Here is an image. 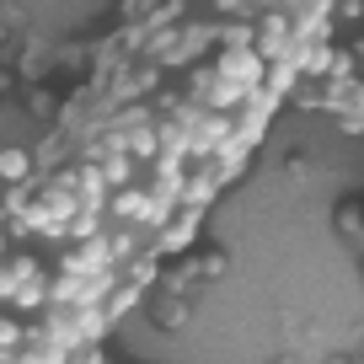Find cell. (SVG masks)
Instances as JSON below:
<instances>
[{
  "mask_svg": "<svg viewBox=\"0 0 364 364\" xmlns=\"http://www.w3.org/2000/svg\"><path fill=\"white\" fill-rule=\"evenodd\" d=\"M215 70L225 80H247V86H252V80L262 75V54H252V48H225V54L215 59Z\"/></svg>",
  "mask_w": 364,
  "mask_h": 364,
  "instance_id": "cell-1",
  "label": "cell"
},
{
  "mask_svg": "<svg viewBox=\"0 0 364 364\" xmlns=\"http://www.w3.org/2000/svg\"><path fill=\"white\" fill-rule=\"evenodd\" d=\"M27 177H33V150L6 145V150H0V182H6V188H22Z\"/></svg>",
  "mask_w": 364,
  "mask_h": 364,
  "instance_id": "cell-2",
  "label": "cell"
},
{
  "mask_svg": "<svg viewBox=\"0 0 364 364\" xmlns=\"http://www.w3.org/2000/svg\"><path fill=\"white\" fill-rule=\"evenodd\" d=\"M150 321H156L161 332H177L182 321H188V300H177V295H150Z\"/></svg>",
  "mask_w": 364,
  "mask_h": 364,
  "instance_id": "cell-3",
  "label": "cell"
},
{
  "mask_svg": "<svg viewBox=\"0 0 364 364\" xmlns=\"http://www.w3.org/2000/svg\"><path fill=\"white\" fill-rule=\"evenodd\" d=\"M284 33H289V22H284L279 11H268V16L257 22V54H262V59L284 54Z\"/></svg>",
  "mask_w": 364,
  "mask_h": 364,
  "instance_id": "cell-4",
  "label": "cell"
},
{
  "mask_svg": "<svg viewBox=\"0 0 364 364\" xmlns=\"http://www.w3.org/2000/svg\"><path fill=\"white\" fill-rule=\"evenodd\" d=\"M22 338H27L22 321H16V316H0V353H16V348H22Z\"/></svg>",
  "mask_w": 364,
  "mask_h": 364,
  "instance_id": "cell-5",
  "label": "cell"
},
{
  "mask_svg": "<svg viewBox=\"0 0 364 364\" xmlns=\"http://www.w3.org/2000/svg\"><path fill=\"white\" fill-rule=\"evenodd\" d=\"M27 107H33V118H54V113H59L54 91H43V86H38V91H27Z\"/></svg>",
  "mask_w": 364,
  "mask_h": 364,
  "instance_id": "cell-6",
  "label": "cell"
},
{
  "mask_svg": "<svg viewBox=\"0 0 364 364\" xmlns=\"http://www.w3.org/2000/svg\"><path fill=\"white\" fill-rule=\"evenodd\" d=\"M6 22H11V27H22V11H16V6H6V0H0V38H6Z\"/></svg>",
  "mask_w": 364,
  "mask_h": 364,
  "instance_id": "cell-7",
  "label": "cell"
},
{
  "mask_svg": "<svg viewBox=\"0 0 364 364\" xmlns=\"http://www.w3.org/2000/svg\"><path fill=\"white\" fill-rule=\"evenodd\" d=\"M11 86H16V75H11V70H0V97H6Z\"/></svg>",
  "mask_w": 364,
  "mask_h": 364,
  "instance_id": "cell-8",
  "label": "cell"
}]
</instances>
